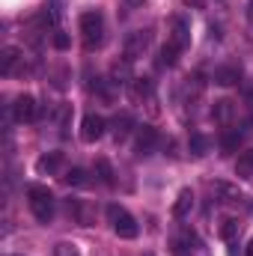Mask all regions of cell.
Instances as JSON below:
<instances>
[{
	"mask_svg": "<svg viewBox=\"0 0 253 256\" xmlns=\"http://www.w3.org/2000/svg\"><path fill=\"white\" fill-rule=\"evenodd\" d=\"M250 131H253L250 122L242 128V131H238V128H230V131H226V134L220 137V149H224V152H236V149H238V146L244 143V137H248Z\"/></svg>",
	"mask_w": 253,
	"mask_h": 256,
	"instance_id": "cell-9",
	"label": "cell"
},
{
	"mask_svg": "<svg viewBox=\"0 0 253 256\" xmlns=\"http://www.w3.org/2000/svg\"><path fill=\"white\" fill-rule=\"evenodd\" d=\"M80 33H84V45L92 51L102 45V36H104V18L98 9H90L80 15Z\"/></svg>",
	"mask_w": 253,
	"mask_h": 256,
	"instance_id": "cell-2",
	"label": "cell"
},
{
	"mask_svg": "<svg viewBox=\"0 0 253 256\" xmlns=\"http://www.w3.org/2000/svg\"><path fill=\"white\" fill-rule=\"evenodd\" d=\"M131 126H134V120L131 116H116V122H114V137H116V143H122L128 137V131H131Z\"/></svg>",
	"mask_w": 253,
	"mask_h": 256,
	"instance_id": "cell-18",
	"label": "cell"
},
{
	"mask_svg": "<svg viewBox=\"0 0 253 256\" xmlns=\"http://www.w3.org/2000/svg\"><path fill=\"white\" fill-rule=\"evenodd\" d=\"M179 54H182V51H179L176 45H170V42H167V45L161 48V60H158V63H161V66H176Z\"/></svg>",
	"mask_w": 253,
	"mask_h": 256,
	"instance_id": "cell-21",
	"label": "cell"
},
{
	"mask_svg": "<svg viewBox=\"0 0 253 256\" xmlns=\"http://www.w3.org/2000/svg\"><path fill=\"white\" fill-rule=\"evenodd\" d=\"M248 256H253V238L248 242Z\"/></svg>",
	"mask_w": 253,
	"mask_h": 256,
	"instance_id": "cell-26",
	"label": "cell"
},
{
	"mask_svg": "<svg viewBox=\"0 0 253 256\" xmlns=\"http://www.w3.org/2000/svg\"><path fill=\"white\" fill-rule=\"evenodd\" d=\"M170 45H176L179 51H185L190 42V27L185 18H173V27H170V39H167Z\"/></svg>",
	"mask_w": 253,
	"mask_h": 256,
	"instance_id": "cell-8",
	"label": "cell"
},
{
	"mask_svg": "<svg viewBox=\"0 0 253 256\" xmlns=\"http://www.w3.org/2000/svg\"><path fill=\"white\" fill-rule=\"evenodd\" d=\"M39 116V104L33 96H18L15 104H12V120L15 122H33Z\"/></svg>",
	"mask_w": 253,
	"mask_h": 256,
	"instance_id": "cell-4",
	"label": "cell"
},
{
	"mask_svg": "<svg viewBox=\"0 0 253 256\" xmlns=\"http://www.w3.org/2000/svg\"><path fill=\"white\" fill-rule=\"evenodd\" d=\"M212 80H214L218 86H232V84L242 80V68H238V66H220V68H214Z\"/></svg>",
	"mask_w": 253,
	"mask_h": 256,
	"instance_id": "cell-10",
	"label": "cell"
},
{
	"mask_svg": "<svg viewBox=\"0 0 253 256\" xmlns=\"http://www.w3.org/2000/svg\"><path fill=\"white\" fill-rule=\"evenodd\" d=\"M155 146H158V131L152 126H143L137 131V137H134V155L137 158H146V155L155 152Z\"/></svg>",
	"mask_w": 253,
	"mask_h": 256,
	"instance_id": "cell-6",
	"label": "cell"
},
{
	"mask_svg": "<svg viewBox=\"0 0 253 256\" xmlns=\"http://www.w3.org/2000/svg\"><path fill=\"white\" fill-rule=\"evenodd\" d=\"M185 3H188V6L190 3H194V6H202V0H185Z\"/></svg>",
	"mask_w": 253,
	"mask_h": 256,
	"instance_id": "cell-27",
	"label": "cell"
},
{
	"mask_svg": "<svg viewBox=\"0 0 253 256\" xmlns=\"http://www.w3.org/2000/svg\"><path fill=\"white\" fill-rule=\"evenodd\" d=\"M214 191L220 194V196H226L224 202H244V200H248V196L238 191V188H232V185H224V182H220V185H214Z\"/></svg>",
	"mask_w": 253,
	"mask_h": 256,
	"instance_id": "cell-19",
	"label": "cell"
},
{
	"mask_svg": "<svg viewBox=\"0 0 253 256\" xmlns=\"http://www.w3.org/2000/svg\"><path fill=\"white\" fill-rule=\"evenodd\" d=\"M149 39H152V33H149V30H134V33H128V39H126V60H128V63L146 54Z\"/></svg>",
	"mask_w": 253,
	"mask_h": 256,
	"instance_id": "cell-5",
	"label": "cell"
},
{
	"mask_svg": "<svg viewBox=\"0 0 253 256\" xmlns=\"http://www.w3.org/2000/svg\"><path fill=\"white\" fill-rule=\"evenodd\" d=\"M104 128H108L104 116H98V114H86L84 122H80V140H84V143H96V140L104 134Z\"/></svg>",
	"mask_w": 253,
	"mask_h": 256,
	"instance_id": "cell-7",
	"label": "cell"
},
{
	"mask_svg": "<svg viewBox=\"0 0 253 256\" xmlns=\"http://www.w3.org/2000/svg\"><path fill=\"white\" fill-rule=\"evenodd\" d=\"M131 96H134V98L152 96V80H149V78H134V80H131Z\"/></svg>",
	"mask_w": 253,
	"mask_h": 256,
	"instance_id": "cell-20",
	"label": "cell"
},
{
	"mask_svg": "<svg viewBox=\"0 0 253 256\" xmlns=\"http://www.w3.org/2000/svg\"><path fill=\"white\" fill-rule=\"evenodd\" d=\"M63 179L72 185V188H86V185H90V173H86L84 167H72V170H66Z\"/></svg>",
	"mask_w": 253,
	"mask_h": 256,
	"instance_id": "cell-15",
	"label": "cell"
},
{
	"mask_svg": "<svg viewBox=\"0 0 253 256\" xmlns=\"http://www.w3.org/2000/svg\"><path fill=\"white\" fill-rule=\"evenodd\" d=\"M190 152L200 158V155H206L208 152V137L206 134H190Z\"/></svg>",
	"mask_w": 253,
	"mask_h": 256,
	"instance_id": "cell-22",
	"label": "cell"
},
{
	"mask_svg": "<svg viewBox=\"0 0 253 256\" xmlns=\"http://www.w3.org/2000/svg\"><path fill=\"white\" fill-rule=\"evenodd\" d=\"M108 220H110V226H114V232L120 238H137V232H140L137 220L128 214L122 206H108Z\"/></svg>",
	"mask_w": 253,
	"mask_h": 256,
	"instance_id": "cell-3",
	"label": "cell"
},
{
	"mask_svg": "<svg viewBox=\"0 0 253 256\" xmlns=\"http://www.w3.org/2000/svg\"><path fill=\"white\" fill-rule=\"evenodd\" d=\"M96 173H98V179H102L104 185H114V170H110V164H108L104 158L96 161Z\"/></svg>",
	"mask_w": 253,
	"mask_h": 256,
	"instance_id": "cell-23",
	"label": "cell"
},
{
	"mask_svg": "<svg viewBox=\"0 0 253 256\" xmlns=\"http://www.w3.org/2000/svg\"><path fill=\"white\" fill-rule=\"evenodd\" d=\"M68 45H72V42H68L66 33H54V48H57V51H66Z\"/></svg>",
	"mask_w": 253,
	"mask_h": 256,
	"instance_id": "cell-25",
	"label": "cell"
},
{
	"mask_svg": "<svg viewBox=\"0 0 253 256\" xmlns=\"http://www.w3.org/2000/svg\"><path fill=\"white\" fill-rule=\"evenodd\" d=\"M54 256H80V250H78V244H72V242H60V244L54 248Z\"/></svg>",
	"mask_w": 253,
	"mask_h": 256,
	"instance_id": "cell-24",
	"label": "cell"
},
{
	"mask_svg": "<svg viewBox=\"0 0 253 256\" xmlns=\"http://www.w3.org/2000/svg\"><path fill=\"white\" fill-rule=\"evenodd\" d=\"M18 60H21V48L6 45V48L0 51V72H3V74H12L15 66H18Z\"/></svg>",
	"mask_w": 253,
	"mask_h": 256,
	"instance_id": "cell-12",
	"label": "cell"
},
{
	"mask_svg": "<svg viewBox=\"0 0 253 256\" xmlns=\"http://www.w3.org/2000/svg\"><path fill=\"white\" fill-rule=\"evenodd\" d=\"M236 173L244 176V179H253V149H248V152L238 155V161H236Z\"/></svg>",
	"mask_w": 253,
	"mask_h": 256,
	"instance_id": "cell-16",
	"label": "cell"
},
{
	"mask_svg": "<svg viewBox=\"0 0 253 256\" xmlns=\"http://www.w3.org/2000/svg\"><path fill=\"white\" fill-rule=\"evenodd\" d=\"M190 212H194V191L185 188V191H179L176 202H173V214L176 218H188Z\"/></svg>",
	"mask_w": 253,
	"mask_h": 256,
	"instance_id": "cell-13",
	"label": "cell"
},
{
	"mask_svg": "<svg viewBox=\"0 0 253 256\" xmlns=\"http://www.w3.org/2000/svg\"><path fill=\"white\" fill-rule=\"evenodd\" d=\"M232 116H236V102H230V98L214 102V108H212V120H214V122L230 126V122H232Z\"/></svg>",
	"mask_w": 253,
	"mask_h": 256,
	"instance_id": "cell-11",
	"label": "cell"
},
{
	"mask_svg": "<svg viewBox=\"0 0 253 256\" xmlns=\"http://www.w3.org/2000/svg\"><path fill=\"white\" fill-rule=\"evenodd\" d=\"M238 232H242V220H238V218H226V220L220 224V238H224V242H232Z\"/></svg>",
	"mask_w": 253,
	"mask_h": 256,
	"instance_id": "cell-17",
	"label": "cell"
},
{
	"mask_svg": "<svg viewBox=\"0 0 253 256\" xmlns=\"http://www.w3.org/2000/svg\"><path fill=\"white\" fill-rule=\"evenodd\" d=\"M60 164H63V152H48V155H42L39 158V173H57L60 170Z\"/></svg>",
	"mask_w": 253,
	"mask_h": 256,
	"instance_id": "cell-14",
	"label": "cell"
},
{
	"mask_svg": "<svg viewBox=\"0 0 253 256\" xmlns=\"http://www.w3.org/2000/svg\"><path fill=\"white\" fill-rule=\"evenodd\" d=\"M27 200H30V212L36 214L39 224H48L54 218V194L45 185H30L27 188Z\"/></svg>",
	"mask_w": 253,
	"mask_h": 256,
	"instance_id": "cell-1",
	"label": "cell"
}]
</instances>
